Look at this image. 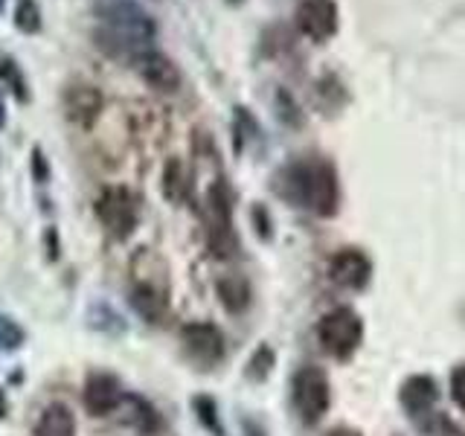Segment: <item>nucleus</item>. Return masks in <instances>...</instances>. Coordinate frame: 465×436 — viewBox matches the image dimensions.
<instances>
[{
	"instance_id": "f257e3e1",
	"label": "nucleus",
	"mask_w": 465,
	"mask_h": 436,
	"mask_svg": "<svg viewBox=\"0 0 465 436\" xmlns=\"http://www.w3.org/2000/svg\"><path fill=\"white\" fill-rule=\"evenodd\" d=\"M99 29L94 33L96 47L116 58V62H131L152 50V41L157 35V24L134 0H111L99 9Z\"/></svg>"
},
{
	"instance_id": "f03ea898",
	"label": "nucleus",
	"mask_w": 465,
	"mask_h": 436,
	"mask_svg": "<svg viewBox=\"0 0 465 436\" xmlns=\"http://www.w3.org/2000/svg\"><path fill=\"white\" fill-rule=\"evenodd\" d=\"M276 189H280L288 201H294L297 207H305L323 218L334 215L341 207L338 172H334L329 160H320V157H305L285 166L276 174Z\"/></svg>"
},
{
	"instance_id": "7ed1b4c3",
	"label": "nucleus",
	"mask_w": 465,
	"mask_h": 436,
	"mask_svg": "<svg viewBox=\"0 0 465 436\" xmlns=\"http://www.w3.org/2000/svg\"><path fill=\"white\" fill-rule=\"evenodd\" d=\"M317 338L329 355L349 358L361 346L363 323L352 309L341 305V309H331L329 314H323V320L317 323Z\"/></svg>"
},
{
	"instance_id": "20e7f679",
	"label": "nucleus",
	"mask_w": 465,
	"mask_h": 436,
	"mask_svg": "<svg viewBox=\"0 0 465 436\" xmlns=\"http://www.w3.org/2000/svg\"><path fill=\"white\" fill-rule=\"evenodd\" d=\"M291 399H294V411L305 421V425H314V421L323 419L331 401V390H329V378L323 370L317 367H302L294 375V384H291Z\"/></svg>"
},
{
	"instance_id": "39448f33",
	"label": "nucleus",
	"mask_w": 465,
	"mask_h": 436,
	"mask_svg": "<svg viewBox=\"0 0 465 436\" xmlns=\"http://www.w3.org/2000/svg\"><path fill=\"white\" fill-rule=\"evenodd\" d=\"M203 218H207V242L213 247V253L222 259L236 256L239 239H236V230H232V210H230V195L224 183H215L207 193Z\"/></svg>"
},
{
	"instance_id": "423d86ee",
	"label": "nucleus",
	"mask_w": 465,
	"mask_h": 436,
	"mask_svg": "<svg viewBox=\"0 0 465 436\" xmlns=\"http://www.w3.org/2000/svg\"><path fill=\"white\" fill-rule=\"evenodd\" d=\"M96 215H99L102 227H105L111 236L125 239V236L134 233L137 218H140L137 195L131 193L128 186H108L96 201Z\"/></svg>"
},
{
	"instance_id": "0eeeda50",
	"label": "nucleus",
	"mask_w": 465,
	"mask_h": 436,
	"mask_svg": "<svg viewBox=\"0 0 465 436\" xmlns=\"http://www.w3.org/2000/svg\"><path fill=\"white\" fill-rule=\"evenodd\" d=\"M294 24L300 35H305L314 44H326L338 35L341 26V12L334 0H300L294 12Z\"/></svg>"
},
{
	"instance_id": "6e6552de",
	"label": "nucleus",
	"mask_w": 465,
	"mask_h": 436,
	"mask_svg": "<svg viewBox=\"0 0 465 436\" xmlns=\"http://www.w3.org/2000/svg\"><path fill=\"white\" fill-rule=\"evenodd\" d=\"M134 70L140 73V79L152 87L157 94H174L181 91V70L174 67V62L169 55L157 53L154 47L145 50L143 55L134 58Z\"/></svg>"
},
{
	"instance_id": "1a4fd4ad",
	"label": "nucleus",
	"mask_w": 465,
	"mask_h": 436,
	"mask_svg": "<svg viewBox=\"0 0 465 436\" xmlns=\"http://www.w3.org/2000/svg\"><path fill=\"white\" fill-rule=\"evenodd\" d=\"M329 276L334 282H338L341 288H363L370 282L372 276V262L370 256L358 251V247H343V251H338L331 256V265H329Z\"/></svg>"
},
{
	"instance_id": "9d476101",
	"label": "nucleus",
	"mask_w": 465,
	"mask_h": 436,
	"mask_svg": "<svg viewBox=\"0 0 465 436\" xmlns=\"http://www.w3.org/2000/svg\"><path fill=\"white\" fill-rule=\"evenodd\" d=\"M186 352L193 355L198 363H218L224 355V334L218 332L213 323H189L181 332Z\"/></svg>"
},
{
	"instance_id": "9b49d317",
	"label": "nucleus",
	"mask_w": 465,
	"mask_h": 436,
	"mask_svg": "<svg viewBox=\"0 0 465 436\" xmlns=\"http://www.w3.org/2000/svg\"><path fill=\"white\" fill-rule=\"evenodd\" d=\"M82 401H84L87 413H91V416H105V413L116 411V404L123 401L120 382H116V378L108 375V372H94L84 382Z\"/></svg>"
},
{
	"instance_id": "f8f14e48",
	"label": "nucleus",
	"mask_w": 465,
	"mask_h": 436,
	"mask_svg": "<svg viewBox=\"0 0 465 436\" xmlns=\"http://www.w3.org/2000/svg\"><path fill=\"white\" fill-rule=\"evenodd\" d=\"M62 102L67 120L82 128H91L96 123V116L102 114V94L94 84H70Z\"/></svg>"
},
{
	"instance_id": "ddd939ff",
	"label": "nucleus",
	"mask_w": 465,
	"mask_h": 436,
	"mask_svg": "<svg viewBox=\"0 0 465 436\" xmlns=\"http://www.w3.org/2000/svg\"><path fill=\"white\" fill-rule=\"evenodd\" d=\"M399 399H401L407 413L421 416L436 404V399H440V390H436V382L430 375H413V378H407V382L401 384V396Z\"/></svg>"
},
{
	"instance_id": "4468645a",
	"label": "nucleus",
	"mask_w": 465,
	"mask_h": 436,
	"mask_svg": "<svg viewBox=\"0 0 465 436\" xmlns=\"http://www.w3.org/2000/svg\"><path fill=\"white\" fill-rule=\"evenodd\" d=\"M131 305L140 317H145L149 323H157L166 312V294L163 288H157L154 282H137L131 291Z\"/></svg>"
},
{
	"instance_id": "2eb2a0df",
	"label": "nucleus",
	"mask_w": 465,
	"mask_h": 436,
	"mask_svg": "<svg viewBox=\"0 0 465 436\" xmlns=\"http://www.w3.org/2000/svg\"><path fill=\"white\" fill-rule=\"evenodd\" d=\"M218 300H222V305L227 312L239 314V312L247 309V305H251V285H247L244 276L227 273V276L218 280Z\"/></svg>"
},
{
	"instance_id": "dca6fc26",
	"label": "nucleus",
	"mask_w": 465,
	"mask_h": 436,
	"mask_svg": "<svg viewBox=\"0 0 465 436\" xmlns=\"http://www.w3.org/2000/svg\"><path fill=\"white\" fill-rule=\"evenodd\" d=\"M35 436H76V419L64 404H50L38 419Z\"/></svg>"
},
{
	"instance_id": "f3484780",
	"label": "nucleus",
	"mask_w": 465,
	"mask_h": 436,
	"mask_svg": "<svg viewBox=\"0 0 465 436\" xmlns=\"http://www.w3.org/2000/svg\"><path fill=\"white\" fill-rule=\"evenodd\" d=\"M189 172H186V166L181 164V160H169L166 164V169H163V195H166V201H172V203H183L186 198H189Z\"/></svg>"
},
{
	"instance_id": "a211bd4d",
	"label": "nucleus",
	"mask_w": 465,
	"mask_h": 436,
	"mask_svg": "<svg viewBox=\"0 0 465 436\" xmlns=\"http://www.w3.org/2000/svg\"><path fill=\"white\" fill-rule=\"evenodd\" d=\"M0 82L6 84V91L18 99V102H29V82L24 76V70L21 64L15 62L12 55L6 53H0Z\"/></svg>"
},
{
	"instance_id": "6ab92c4d",
	"label": "nucleus",
	"mask_w": 465,
	"mask_h": 436,
	"mask_svg": "<svg viewBox=\"0 0 465 436\" xmlns=\"http://www.w3.org/2000/svg\"><path fill=\"white\" fill-rule=\"evenodd\" d=\"M12 24L24 35H38L44 26L38 0H18V4H15V12H12Z\"/></svg>"
},
{
	"instance_id": "aec40b11",
	"label": "nucleus",
	"mask_w": 465,
	"mask_h": 436,
	"mask_svg": "<svg viewBox=\"0 0 465 436\" xmlns=\"http://www.w3.org/2000/svg\"><path fill=\"white\" fill-rule=\"evenodd\" d=\"M450 399L457 401L460 411H465V363L450 372Z\"/></svg>"
},
{
	"instance_id": "412c9836",
	"label": "nucleus",
	"mask_w": 465,
	"mask_h": 436,
	"mask_svg": "<svg viewBox=\"0 0 465 436\" xmlns=\"http://www.w3.org/2000/svg\"><path fill=\"white\" fill-rule=\"evenodd\" d=\"M33 172H35V178H38L41 183H47L50 169H47V160H44V154H41L38 149L33 152Z\"/></svg>"
},
{
	"instance_id": "4be33fe9",
	"label": "nucleus",
	"mask_w": 465,
	"mask_h": 436,
	"mask_svg": "<svg viewBox=\"0 0 465 436\" xmlns=\"http://www.w3.org/2000/svg\"><path fill=\"white\" fill-rule=\"evenodd\" d=\"M195 404L203 407V419H207L210 428H215V407H213V401L210 399H195Z\"/></svg>"
},
{
	"instance_id": "5701e85b",
	"label": "nucleus",
	"mask_w": 465,
	"mask_h": 436,
	"mask_svg": "<svg viewBox=\"0 0 465 436\" xmlns=\"http://www.w3.org/2000/svg\"><path fill=\"white\" fill-rule=\"evenodd\" d=\"M326 436H361L355 428H334V431H329Z\"/></svg>"
},
{
	"instance_id": "b1692460",
	"label": "nucleus",
	"mask_w": 465,
	"mask_h": 436,
	"mask_svg": "<svg viewBox=\"0 0 465 436\" xmlns=\"http://www.w3.org/2000/svg\"><path fill=\"white\" fill-rule=\"evenodd\" d=\"M4 6H6V0H0V12H4Z\"/></svg>"
},
{
	"instance_id": "393cba45",
	"label": "nucleus",
	"mask_w": 465,
	"mask_h": 436,
	"mask_svg": "<svg viewBox=\"0 0 465 436\" xmlns=\"http://www.w3.org/2000/svg\"><path fill=\"white\" fill-rule=\"evenodd\" d=\"M230 4H239V0H230Z\"/></svg>"
}]
</instances>
